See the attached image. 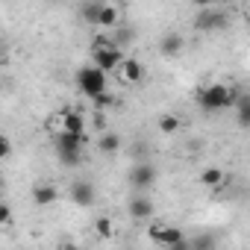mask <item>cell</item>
<instances>
[{"label": "cell", "mask_w": 250, "mask_h": 250, "mask_svg": "<svg viewBox=\"0 0 250 250\" xmlns=\"http://www.w3.org/2000/svg\"><path fill=\"white\" fill-rule=\"evenodd\" d=\"M80 159H83V150H59V162L68 165V168L80 165Z\"/></svg>", "instance_id": "22"}, {"label": "cell", "mask_w": 250, "mask_h": 250, "mask_svg": "<svg viewBox=\"0 0 250 250\" xmlns=\"http://www.w3.org/2000/svg\"><path fill=\"white\" fill-rule=\"evenodd\" d=\"M71 200H74L80 209H91V206H94V200H97V191H94V186H91V183L77 180V183L71 186Z\"/></svg>", "instance_id": "6"}, {"label": "cell", "mask_w": 250, "mask_h": 250, "mask_svg": "<svg viewBox=\"0 0 250 250\" xmlns=\"http://www.w3.org/2000/svg\"><path fill=\"white\" fill-rule=\"evenodd\" d=\"M94 103H97V106H100V109H103V106H112V103H115V100H112V94H100V97H97V100H94Z\"/></svg>", "instance_id": "25"}, {"label": "cell", "mask_w": 250, "mask_h": 250, "mask_svg": "<svg viewBox=\"0 0 250 250\" xmlns=\"http://www.w3.org/2000/svg\"><path fill=\"white\" fill-rule=\"evenodd\" d=\"M77 88H80L85 97L97 100L100 94H106V74H100L94 65H83V68L77 71Z\"/></svg>", "instance_id": "2"}, {"label": "cell", "mask_w": 250, "mask_h": 250, "mask_svg": "<svg viewBox=\"0 0 250 250\" xmlns=\"http://www.w3.org/2000/svg\"><path fill=\"white\" fill-rule=\"evenodd\" d=\"M235 121L241 130L250 127V97L247 94H238V100H235Z\"/></svg>", "instance_id": "15"}, {"label": "cell", "mask_w": 250, "mask_h": 250, "mask_svg": "<svg viewBox=\"0 0 250 250\" xmlns=\"http://www.w3.org/2000/svg\"><path fill=\"white\" fill-rule=\"evenodd\" d=\"M0 191H3V180H0Z\"/></svg>", "instance_id": "28"}, {"label": "cell", "mask_w": 250, "mask_h": 250, "mask_svg": "<svg viewBox=\"0 0 250 250\" xmlns=\"http://www.w3.org/2000/svg\"><path fill=\"white\" fill-rule=\"evenodd\" d=\"M9 153H12V142H9L3 133H0V159H6Z\"/></svg>", "instance_id": "23"}, {"label": "cell", "mask_w": 250, "mask_h": 250, "mask_svg": "<svg viewBox=\"0 0 250 250\" xmlns=\"http://www.w3.org/2000/svg\"><path fill=\"white\" fill-rule=\"evenodd\" d=\"M59 121H62V133L85 136V118H83L80 112H74V109H65V112L59 115Z\"/></svg>", "instance_id": "8"}, {"label": "cell", "mask_w": 250, "mask_h": 250, "mask_svg": "<svg viewBox=\"0 0 250 250\" xmlns=\"http://www.w3.org/2000/svg\"><path fill=\"white\" fill-rule=\"evenodd\" d=\"M168 250H188V238H183V241H177V244H171Z\"/></svg>", "instance_id": "26"}, {"label": "cell", "mask_w": 250, "mask_h": 250, "mask_svg": "<svg viewBox=\"0 0 250 250\" xmlns=\"http://www.w3.org/2000/svg\"><path fill=\"white\" fill-rule=\"evenodd\" d=\"M238 100V91L232 85H224V83H215V85H206L197 91V106L203 112H221V109H229L235 106Z\"/></svg>", "instance_id": "1"}, {"label": "cell", "mask_w": 250, "mask_h": 250, "mask_svg": "<svg viewBox=\"0 0 250 250\" xmlns=\"http://www.w3.org/2000/svg\"><path fill=\"white\" fill-rule=\"evenodd\" d=\"M159 47H162V53H165V56H177V53L186 47V39H183L180 33H168V36L162 39V44H159Z\"/></svg>", "instance_id": "16"}, {"label": "cell", "mask_w": 250, "mask_h": 250, "mask_svg": "<svg viewBox=\"0 0 250 250\" xmlns=\"http://www.w3.org/2000/svg\"><path fill=\"white\" fill-rule=\"evenodd\" d=\"M62 250H80L77 244H62Z\"/></svg>", "instance_id": "27"}, {"label": "cell", "mask_w": 250, "mask_h": 250, "mask_svg": "<svg viewBox=\"0 0 250 250\" xmlns=\"http://www.w3.org/2000/svg\"><path fill=\"white\" fill-rule=\"evenodd\" d=\"M83 142H85V136H74V133H62L59 130V136H56V153L59 150H83Z\"/></svg>", "instance_id": "13"}, {"label": "cell", "mask_w": 250, "mask_h": 250, "mask_svg": "<svg viewBox=\"0 0 250 250\" xmlns=\"http://www.w3.org/2000/svg\"><path fill=\"white\" fill-rule=\"evenodd\" d=\"M200 183H203L206 188H224L227 174H224L221 168H203V171H200Z\"/></svg>", "instance_id": "14"}, {"label": "cell", "mask_w": 250, "mask_h": 250, "mask_svg": "<svg viewBox=\"0 0 250 250\" xmlns=\"http://www.w3.org/2000/svg\"><path fill=\"white\" fill-rule=\"evenodd\" d=\"M100 6H103V3H85V6L80 9V15L85 18V24H97V15H100Z\"/></svg>", "instance_id": "21"}, {"label": "cell", "mask_w": 250, "mask_h": 250, "mask_svg": "<svg viewBox=\"0 0 250 250\" xmlns=\"http://www.w3.org/2000/svg\"><path fill=\"white\" fill-rule=\"evenodd\" d=\"M9 218H12V209H9L6 203H0V227L9 224Z\"/></svg>", "instance_id": "24"}, {"label": "cell", "mask_w": 250, "mask_h": 250, "mask_svg": "<svg viewBox=\"0 0 250 250\" xmlns=\"http://www.w3.org/2000/svg\"><path fill=\"white\" fill-rule=\"evenodd\" d=\"M124 62V53L118 47H100V50H91V65L106 74V71H118V65Z\"/></svg>", "instance_id": "3"}, {"label": "cell", "mask_w": 250, "mask_h": 250, "mask_svg": "<svg viewBox=\"0 0 250 250\" xmlns=\"http://www.w3.org/2000/svg\"><path fill=\"white\" fill-rule=\"evenodd\" d=\"M94 232H97L100 238H112V235H115V224H112L109 218H97V221H94Z\"/></svg>", "instance_id": "19"}, {"label": "cell", "mask_w": 250, "mask_h": 250, "mask_svg": "<svg viewBox=\"0 0 250 250\" xmlns=\"http://www.w3.org/2000/svg\"><path fill=\"white\" fill-rule=\"evenodd\" d=\"M118 77H121L124 83H139V80L145 77V65H142L139 59H124V62L118 65Z\"/></svg>", "instance_id": "9"}, {"label": "cell", "mask_w": 250, "mask_h": 250, "mask_svg": "<svg viewBox=\"0 0 250 250\" xmlns=\"http://www.w3.org/2000/svg\"><path fill=\"white\" fill-rule=\"evenodd\" d=\"M224 24H227V15H224V9H215V6H206V9H200L194 15V27L197 30H218Z\"/></svg>", "instance_id": "5"}, {"label": "cell", "mask_w": 250, "mask_h": 250, "mask_svg": "<svg viewBox=\"0 0 250 250\" xmlns=\"http://www.w3.org/2000/svg\"><path fill=\"white\" fill-rule=\"evenodd\" d=\"M56 197H59L56 186L42 183V186H36V188H33V203H39V206H50V203H56Z\"/></svg>", "instance_id": "12"}, {"label": "cell", "mask_w": 250, "mask_h": 250, "mask_svg": "<svg viewBox=\"0 0 250 250\" xmlns=\"http://www.w3.org/2000/svg\"><path fill=\"white\" fill-rule=\"evenodd\" d=\"M97 147H100L103 153H115V150L121 147V136H118V133H103L100 142H97Z\"/></svg>", "instance_id": "17"}, {"label": "cell", "mask_w": 250, "mask_h": 250, "mask_svg": "<svg viewBox=\"0 0 250 250\" xmlns=\"http://www.w3.org/2000/svg\"><path fill=\"white\" fill-rule=\"evenodd\" d=\"M188 250H215V238L212 235H197L188 241Z\"/></svg>", "instance_id": "20"}, {"label": "cell", "mask_w": 250, "mask_h": 250, "mask_svg": "<svg viewBox=\"0 0 250 250\" xmlns=\"http://www.w3.org/2000/svg\"><path fill=\"white\" fill-rule=\"evenodd\" d=\"M147 235H150V241H156V244H162V247H171V244H177V241H183V238H186V235H183V229L168 227V224H150Z\"/></svg>", "instance_id": "4"}, {"label": "cell", "mask_w": 250, "mask_h": 250, "mask_svg": "<svg viewBox=\"0 0 250 250\" xmlns=\"http://www.w3.org/2000/svg\"><path fill=\"white\" fill-rule=\"evenodd\" d=\"M97 27H103V30H115V27H121V9L118 6H112V3H103L100 6V15H97Z\"/></svg>", "instance_id": "10"}, {"label": "cell", "mask_w": 250, "mask_h": 250, "mask_svg": "<svg viewBox=\"0 0 250 250\" xmlns=\"http://www.w3.org/2000/svg\"><path fill=\"white\" fill-rule=\"evenodd\" d=\"M180 127H183V124H180V118H177V115H162V118H159V130H162L165 136L180 133Z\"/></svg>", "instance_id": "18"}, {"label": "cell", "mask_w": 250, "mask_h": 250, "mask_svg": "<svg viewBox=\"0 0 250 250\" xmlns=\"http://www.w3.org/2000/svg\"><path fill=\"white\" fill-rule=\"evenodd\" d=\"M156 183V168L153 165H133V171H130V186L133 188H139V191H145V188H150Z\"/></svg>", "instance_id": "7"}, {"label": "cell", "mask_w": 250, "mask_h": 250, "mask_svg": "<svg viewBox=\"0 0 250 250\" xmlns=\"http://www.w3.org/2000/svg\"><path fill=\"white\" fill-rule=\"evenodd\" d=\"M130 215H133V218H139V221L150 218V215H153V200H150V197H145V194L130 197Z\"/></svg>", "instance_id": "11"}]
</instances>
